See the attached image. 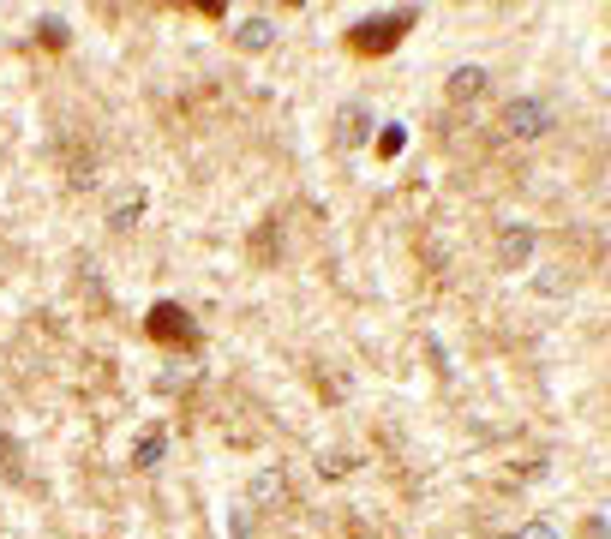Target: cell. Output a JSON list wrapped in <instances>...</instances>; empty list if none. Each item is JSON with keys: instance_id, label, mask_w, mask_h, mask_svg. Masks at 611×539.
Segmentation results:
<instances>
[{"instance_id": "cell-11", "label": "cell", "mask_w": 611, "mask_h": 539, "mask_svg": "<svg viewBox=\"0 0 611 539\" xmlns=\"http://www.w3.org/2000/svg\"><path fill=\"white\" fill-rule=\"evenodd\" d=\"M0 480L24 486V444H18L12 432H0Z\"/></svg>"}, {"instance_id": "cell-12", "label": "cell", "mask_w": 611, "mask_h": 539, "mask_svg": "<svg viewBox=\"0 0 611 539\" xmlns=\"http://www.w3.org/2000/svg\"><path fill=\"white\" fill-rule=\"evenodd\" d=\"M36 42H42V48H72V24H66V18H42V24H36Z\"/></svg>"}, {"instance_id": "cell-8", "label": "cell", "mask_w": 611, "mask_h": 539, "mask_svg": "<svg viewBox=\"0 0 611 539\" xmlns=\"http://www.w3.org/2000/svg\"><path fill=\"white\" fill-rule=\"evenodd\" d=\"M162 456H168V426H144V432H138V444H132V462H138L144 474H156V468H162Z\"/></svg>"}, {"instance_id": "cell-14", "label": "cell", "mask_w": 611, "mask_h": 539, "mask_svg": "<svg viewBox=\"0 0 611 539\" xmlns=\"http://www.w3.org/2000/svg\"><path fill=\"white\" fill-rule=\"evenodd\" d=\"M252 522H258L252 504H234V510H228V539H252Z\"/></svg>"}, {"instance_id": "cell-5", "label": "cell", "mask_w": 611, "mask_h": 539, "mask_svg": "<svg viewBox=\"0 0 611 539\" xmlns=\"http://www.w3.org/2000/svg\"><path fill=\"white\" fill-rule=\"evenodd\" d=\"M486 84H492V72L468 60V66H456V72H450V84H444V96H450L456 108H468V102H480V96H486Z\"/></svg>"}, {"instance_id": "cell-10", "label": "cell", "mask_w": 611, "mask_h": 539, "mask_svg": "<svg viewBox=\"0 0 611 539\" xmlns=\"http://www.w3.org/2000/svg\"><path fill=\"white\" fill-rule=\"evenodd\" d=\"M282 486H288V474H282V468H264V474H258V480L246 486V498H252V510H270V504L282 498Z\"/></svg>"}, {"instance_id": "cell-1", "label": "cell", "mask_w": 611, "mask_h": 539, "mask_svg": "<svg viewBox=\"0 0 611 539\" xmlns=\"http://www.w3.org/2000/svg\"><path fill=\"white\" fill-rule=\"evenodd\" d=\"M420 24V6H396V12H378V18H360L354 30H348V48L354 54H366V60H384L408 30Z\"/></svg>"}, {"instance_id": "cell-13", "label": "cell", "mask_w": 611, "mask_h": 539, "mask_svg": "<svg viewBox=\"0 0 611 539\" xmlns=\"http://www.w3.org/2000/svg\"><path fill=\"white\" fill-rule=\"evenodd\" d=\"M372 144H378V156L390 162V156H402V144H408V126H402V120H390V126H378V138H372Z\"/></svg>"}, {"instance_id": "cell-6", "label": "cell", "mask_w": 611, "mask_h": 539, "mask_svg": "<svg viewBox=\"0 0 611 539\" xmlns=\"http://www.w3.org/2000/svg\"><path fill=\"white\" fill-rule=\"evenodd\" d=\"M366 138H372V108L366 102H348L336 114V150H360Z\"/></svg>"}, {"instance_id": "cell-17", "label": "cell", "mask_w": 611, "mask_h": 539, "mask_svg": "<svg viewBox=\"0 0 611 539\" xmlns=\"http://www.w3.org/2000/svg\"><path fill=\"white\" fill-rule=\"evenodd\" d=\"M582 534H588V539H606V510H594V516L582 522Z\"/></svg>"}, {"instance_id": "cell-18", "label": "cell", "mask_w": 611, "mask_h": 539, "mask_svg": "<svg viewBox=\"0 0 611 539\" xmlns=\"http://www.w3.org/2000/svg\"><path fill=\"white\" fill-rule=\"evenodd\" d=\"M318 474H348V456H318Z\"/></svg>"}, {"instance_id": "cell-16", "label": "cell", "mask_w": 611, "mask_h": 539, "mask_svg": "<svg viewBox=\"0 0 611 539\" xmlns=\"http://www.w3.org/2000/svg\"><path fill=\"white\" fill-rule=\"evenodd\" d=\"M90 180H96V162L78 150V156H72V186H90Z\"/></svg>"}, {"instance_id": "cell-2", "label": "cell", "mask_w": 611, "mask_h": 539, "mask_svg": "<svg viewBox=\"0 0 611 539\" xmlns=\"http://www.w3.org/2000/svg\"><path fill=\"white\" fill-rule=\"evenodd\" d=\"M144 336H150L156 348H180V354H192V348L204 342V330L192 324V312H186L180 300H156V306L144 312Z\"/></svg>"}, {"instance_id": "cell-3", "label": "cell", "mask_w": 611, "mask_h": 539, "mask_svg": "<svg viewBox=\"0 0 611 539\" xmlns=\"http://www.w3.org/2000/svg\"><path fill=\"white\" fill-rule=\"evenodd\" d=\"M552 132V108L540 96H516L504 108V138H546Z\"/></svg>"}, {"instance_id": "cell-15", "label": "cell", "mask_w": 611, "mask_h": 539, "mask_svg": "<svg viewBox=\"0 0 611 539\" xmlns=\"http://www.w3.org/2000/svg\"><path fill=\"white\" fill-rule=\"evenodd\" d=\"M498 539H558L552 522H528V528H516V534H498Z\"/></svg>"}, {"instance_id": "cell-7", "label": "cell", "mask_w": 611, "mask_h": 539, "mask_svg": "<svg viewBox=\"0 0 611 539\" xmlns=\"http://www.w3.org/2000/svg\"><path fill=\"white\" fill-rule=\"evenodd\" d=\"M144 210H150V192H144V186H126V192L108 204V228H114V234H132V228L144 222Z\"/></svg>"}, {"instance_id": "cell-4", "label": "cell", "mask_w": 611, "mask_h": 539, "mask_svg": "<svg viewBox=\"0 0 611 539\" xmlns=\"http://www.w3.org/2000/svg\"><path fill=\"white\" fill-rule=\"evenodd\" d=\"M528 258H534V228L528 222H504L498 228V264L504 270H522Z\"/></svg>"}, {"instance_id": "cell-9", "label": "cell", "mask_w": 611, "mask_h": 539, "mask_svg": "<svg viewBox=\"0 0 611 539\" xmlns=\"http://www.w3.org/2000/svg\"><path fill=\"white\" fill-rule=\"evenodd\" d=\"M240 48H246V54L276 48V18H240Z\"/></svg>"}]
</instances>
